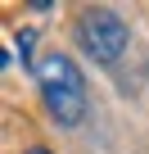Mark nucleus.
<instances>
[{"label":"nucleus","mask_w":149,"mask_h":154,"mask_svg":"<svg viewBox=\"0 0 149 154\" xmlns=\"http://www.w3.org/2000/svg\"><path fill=\"white\" fill-rule=\"evenodd\" d=\"M14 50H18V63H27V68H36V27H18L14 32Z\"/></svg>","instance_id":"nucleus-3"},{"label":"nucleus","mask_w":149,"mask_h":154,"mask_svg":"<svg viewBox=\"0 0 149 154\" xmlns=\"http://www.w3.org/2000/svg\"><path fill=\"white\" fill-rule=\"evenodd\" d=\"M23 154H54V149H45V145H32V149H23Z\"/></svg>","instance_id":"nucleus-4"},{"label":"nucleus","mask_w":149,"mask_h":154,"mask_svg":"<svg viewBox=\"0 0 149 154\" xmlns=\"http://www.w3.org/2000/svg\"><path fill=\"white\" fill-rule=\"evenodd\" d=\"M72 32H77L82 54L91 63H100V68H118L127 45H131V27H127V18L113 5H86L77 14V27Z\"/></svg>","instance_id":"nucleus-2"},{"label":"nucleus","mask_w":149,"mask_h":154,"mask_svg":"<svg viewBox=\"0 0 149 154\" xmlns=\"http://www.w3.org/2000/svg\"><path fill=\"white\" fill-rule=\"evenodd\" d=\"M32 72H36L45 113L59 127H82L86 122V109H91V86H86L82 63L72 59V54H63V50H45Z\"/></svg>","instance_id":"nucleus-1"}]
</instances>
